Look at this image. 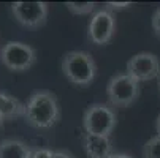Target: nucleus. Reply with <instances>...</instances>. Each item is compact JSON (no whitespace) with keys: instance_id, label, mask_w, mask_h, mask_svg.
Segmentation results:
<instances>
[{"instance_id":"15","label":"nucleus","mask_w":160,"mask_h":158,"mask_svg":"<svg viewBox=\"0 0 160 158\" xmlns=\"http://www.w3.org/2000/svg\"><path fill=\"white\" fill-rule=\"evenodd\" d=\"M52 150L49 149H33L30 158H52Z\"/></svg>"},{"instance_id":"19","label":"nucleus","mask_w":160,"mask_h":158,"mask_svg":"<svg viewBox=\"0 0 160 158\" xmlns=\"http://www.w3.org/2000/svg\"><path fill=\"white\" fill-rule=\"evenodd\" d=\"M155 131H157V136H160V114L155 120Z\"/></svg>"},{"instance_id":"9","label":"nucleus","mask_w":160,"mask_h":158,"mask_svg":"<svg viewBox=\"0 0 160 158\" xmlns=\"http://www.w3.org/2000/svg\"><path fill=\"white\" fill-rule=\"evenodd\" d=\"M82 147L87 158H109L112 153L111 136H97V134H82Z\"/></svg>"},{"instance_id":"12","label":"nucleus","mask_w":160,"mask_h":158,"mask_svg":"<svg viewBox=\"0 0 160 158\" xmlns=\"http://www.w3.org/2000/svg\"><path fill=\"white\" fill-rule=\"evenodd\" d=\"M65 7L70 13L82 16V14H90L95 10V2H67Z\"/></svg>"},{"instance_id":"6","label":"nucleus","mask_w":160,"mask_h":158,"mask_svg":"<svg viewBox=\"0 0 160 158\" xmlns=\"http://www.w3.org/2000/svg\"><path fill=\"white\" fill-rule=\"evenodd\" d=\"M14 19L27 29H38L44 26L49 13L46 2H14L11 5Z\"/></svg>"},{"instance_id":"2","label":"nucleus","mask_w":160,"mask_h":158,"mask_svg":"<svg viewBox=\"0 0 160 158\" xmlns=\"http://www.w3.org/2000/svg\"><path fill=\"white\" fill-rule=\"evenodd\" d=\"M62 71L72 84L78 87H87L97 76V63L89 52L70 51L62 59Z\"/></svg>"},{"instance_id":"8","label":"nucleus","mask_w":160,"mask_h":158,"mask_svg":"<svg viewBox=\"0 0 160 158\" xmlns=\"http://www.w3.org/2000/svg\"><path fill=\"white\" fill-rule=\"evenodd\" d=\"M127 74L138 82H146L160 74V60L152 52H138L128 59Z\"/></svg>"},{"instance_id":"11","label":"nucleus","mask_w":160,"mask_h":158,"mask_svg":"<svg viewBox=\"0 0 160 158\" xmlns=\"http://www.w3.org/2000/svg\"><path fill=\"white\" fill-rule=\"evenodd\" d=\"M26 104L7 92H0V119L11 120L24 116Z\"/></svg>"},{"instance_id":"16","label":"nucleus","mask_w":160,"mask_h":158,"mask_svg":"<svg viewBox=\"0 0 160 158\" xmlns=\"http://www.w3.org/2000/svg\"><path fill=\"white\" fill-rule=\"evenodd\" d=\"M130 5H132L130 2H122V3H116V2H108V3H106V10H109V11H119V10L128 8Z\"/></svg>"},{"instance_id":"4","label":"nucleus","mask_w":160,"mask_h":158,"mask_svg":"<svg viewBox=\"0 0 160 158\" xmlns=\"http://www.w3.org/2000/svg\"><path fill=\"white\" fill-rule=\"evenodd\" d=\"M106 95L111 106L128 108L140 97V82L127 73H118L108 81Z\"/></svg>"},{"instance_id":"18","label":"nucleus","mask_w":160,"mask_h":158,"mask_svg":"<svg viewBox=\"0 0 160 158\" xmlns=\"http://www.w3.org/2000/svg\"><path fill=\"white\" fill-rule=\"evenodd\" d=\"M109 158H133V156L128 153H124V152H112L109 155Z\"/></svg>"},{"instance_id":"5","label":"nucleus","mask_w":160,"mask_h":158,"mask_svg":"<svg viewBox=\"0 0 160 158\" xmlns=\"http://www.w3.org/2000/svg\"><path fill=\"white\" fill-rule=\"evenodd\" d=\"M0 62L10 71H27L37 62V51L22 41H7L0 49Z\"/></svg>"},{"instance_id":"14","label":"nucleus","mask_w":160,"mask_h":158,"mask_svg":"<svg viewBox=\"0 0 160 158\" xmlns=\"http://www.w3.org/2000/svg\"><path fill=\"white\" fill-rule=\"evenodd\" d=\"M152 30H154L155 36L160 40V7L152 14Z\"/></svg>"},{"instance_id":"1","label":"nucleus","mask_w":160,"mask_h":158,"mask_svg":"<svg viewBox=\"0 0 160 158\" xmlns=\"http://www.w3.org/2000/svg\"><path fill=\"white\" fill-rule=\"evenodd\" d=\"M26 122L38 130L52 128L60 120V106L51 90H35L26 103Z\"/></svg>"},{"instance_id":"7","label":"nucleus","mask_w":160,"mask_h":158,"mask_svg":"<svg viewBox=\"0 0 160 158\" xmlns=\"http://www.w3.org/2000/svg\"><path fill=\"white\" fill-rule=\"evenodd\" d=\"M114 33H116V17H114L112 11L106 8L95 11L89 22L90 41L98 46H105L112 40Z\"/></svg>"},{"instance_id":"10","label":"nucleus","mask_w":160,"mask_h":158,"mask_svg":"<svg viewBox=\"0 0 160 158\" xmlns=\"http://www.w3.org/2000/svg\"><path fill=\"white\" fill-rule=\"evenodd\" d=\"M32 147L21 139H3L0 141V158H30Z\"/></svg>"},{"instance_id":"3","label":"nucleus","mask_w":160,"mask_h":158,"mask_svg":"<svg viewBox=\"0 0 160 158\" xmlns=\"http://www.w3.org/2000/svg\"><path fill=\"white\" fill-rule=\"evenodd\" d=\"M118 125V114L114 108L105 103H94L90 104L84 116H82V127L86 133L97 134V136H111Z\"/></svg>"},{"instance_id":"13","label":"nucleus","mask_w":160,"mask_h":158,"mask_svg":"<svg viewBox=\"0 0 160 158\" xmlns=\"http://www.w3.org/2000/svg\"><path fill=\"white\" fill-rule=\"evenodd\" d=\"M143 156L144 158H160V136L151 138L143 146Z\"/></svg>"},{"instance_id":"17","label":"nucleus","mask_w":160,"mask_h":158,"mask_svg":"<svg viewBox=\"0 0 160 158\" xmlns=\"http://www.w3.org/2000/svg\"><path fill=\"white\" fill-rule=\"evenodd\" d=\"M52 158H75V155L68 150H54Z\"/></svg>"},{"instance_id":"21","label":"nucleus","mask_w":160,"mask_h":158,"mask_svg":"<svg viewBox=\"0 0 160 158\" xmlns=\"http://www.w3.org/2000/svg\"><path fill=\"white\" fill-rule=\"evenodd\" d=\"M158 89H160V74H158Z\"/></svg>"},{"instance_id":"20","label":"nucleus","mask_w":160,"mask_h":158,"mask_svg":"<svg viewBox=\"0 0 160 158\" xmlns=\"http://www.w3.org/2000/svg\"><path fill=\"white\" fill-rule=\"evenodd\" d=\"M3 122H5L3 119H0V131H2V130L5 128V123H3Z\"/></svg>"}]
</instances>
